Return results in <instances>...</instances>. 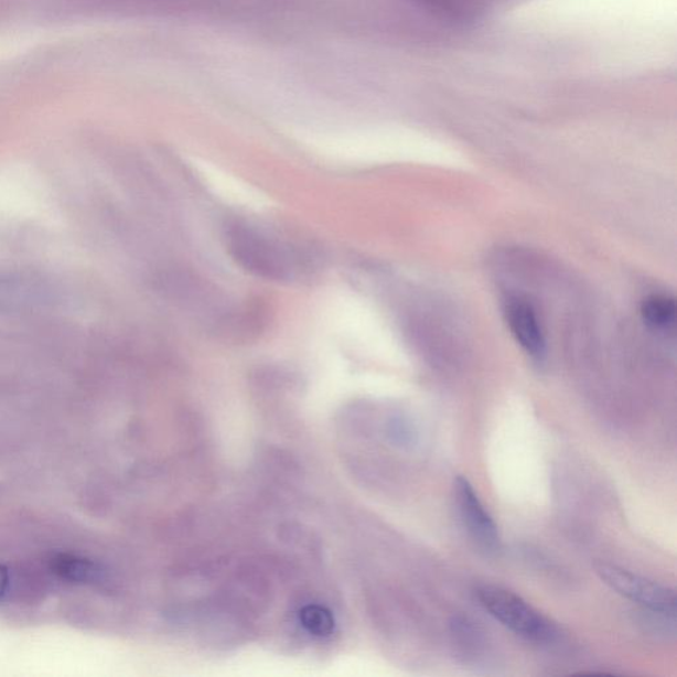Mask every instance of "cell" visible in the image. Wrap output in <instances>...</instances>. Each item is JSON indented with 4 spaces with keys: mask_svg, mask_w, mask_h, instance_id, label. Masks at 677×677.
Here are the masks:
<instances>
[{
    "mask_svg": "<svg viewBox=\"0 0 677 677\" xmlns=\"http://www.w3.org/2000/svg\"><path fill=\"white\" fill-rule=\"evenodd\" d=\"M229 255L250 275L280 281L290 271L289 258L270 238L247 225L235 224L227 230Z\"/></svg>",
    "mask_w": 677,
    "mask_h": 677,
    "instance_id": "6da1fadb",
    "label": "cell"
},
{
    "mask_svg": "<svg viewBox=\"0 0 677 677\" xmlns=\"http://www.w3.org/2000/svg\"><path fill=\"white\" fill-rule=\"evenodd\" d=\"M477 600L487 612L511 632L528 641L546 642L554 638L555 628L522 597L509 590L484 585L477 589Z\"/></svg>",
    "mask_w": 677,
    "mask_h": 677,
    "instance_id": "7a4b0ae2",
    "label": "cell"
},
{
    "mask_svg": "<svg viewBox=\"0 0 677 677\" xmlns=\"http://www.w3.org/2000/svg\"><path fill=\"white\" fill-rule=\"evenodd\" d=\"M597 574L610 588L630 601L652 610L655 614L674 616L676 614V593L674 589L659 585L638 574L628 572L612 563L599 562L594 566Z\"/></svg>",
    "mask_w": 677,
    "mask_h": 677,
    "instance_id": "3957f363",
    "label": "cell"
},
{
    "mask_svg": "<svg viewBox=\"0 0 677 677\" xmlns=\"http://www.w3.org/2000/svg\"><path fill=\"white\" fill-rule=\"evenodd\" d=\"M454 495L464 527L468 528L470 536L482 549L487 550V552H496L501 542L496 524L488 511L484 508L466 477H456Z\"/></svg>",
    "mask_w": 677,
    "mask_h": 677,
    "instance_id": "277c9868",
    "label": "cell"
},
{
    "mask_svg": "<svg viewBox=\"0 0 677 677\" xmlns=\"http://www.w3.org/2000/svg\"><path fill=\"white\" fill-rule=\"evenodd\" d=\"M504 316L517 344L535 361H542L547 354L546 334L533 303L511 297L504 304Z\"/></svg>",
    "mask_w": 677,
    "mask_h": 677,
    "instance_id": "5b68a950",
    "label": "cell"
},
{
    "mask_svg": "<svg viewBox=\"0 0 677 677\" xmlns=\"http://www.w3.org/2000/svg\"><path fill=\"white\" fill-rule=\"evenodd\" d=\"M51 569L60 579L76 583H89L101 579V569L95 562L75 555H56Z\"/></svg>",
    "mask_w": 677,
    "mask_h": 677,
    "instance_id": "8992f818",
    "label": "cell"
},
{
    "mask_svg": "<svg viewBox=\"0 0 677 677\" xmlns=\"http://www.w3.org/2000/svg\"><path fill=\"white\" fill-rule=\"evenodd\" d=\"M641 314L643 322L649 329L666 331L674 327L676 322V303L667 295H649L642 303Z\"/></svg>",
    "mask_w": 677,
    "mask_h": 677,
    "instance_id": "52a82bcc",
    "label": "cell"
},
{
    "mask_svg": "<svg viewBox=\"0 0 677 677\" xmlns=\"http://www.w3.org/2000/svg\"><path fill=\"white\" fill-rule=\"evenodd\" d=\"M37 293L29 280L0 277V311H11L35 302Z\"/></svg>",
    "mask_w": 677,
    "mask_h": 677,
    "instance_id": "ba28073f",
    "label": "cell"
},
{
    "mask_svg": "<svg viewBox=\"0 0 677 677\" xmlns=\"http://www.w3.org/2000/svg\"><path fill=\"white\" fill-rule=\"evenodd\" d=\"M302 626L315 636L333 634L335 620L330 610L321 605H308L300 612Z\"/></svg>",
    "mask_w": 677,
    "mask_h": 677,
    "instance_id": "9c48e42d",
    "label": "cell"
},
{
    "mask_svg": "<svg viewBox=\"0 0 677 677\" xmlns=\"http://www.w3.org/2000/svg\"><path fill=\"white\" fill-rule=\"evenodd\" d=\"M417 2L441 10H451L454 6L453 0H417Z\"/></svg>",
    "mask_w": 677,
    "mask_h": 677,
    "instance_id": "30bf717a",
    "label": "cell"
},
{
    "mask_svg": "<svg viewBox=\"0 0 677 677\" xmlns=\"http://www.w3.org/2000/svg\"><path fill=\"white\" fill-rule=\"evenodd\" d=\"M9 587H10L9 570L0 566V600L4 599V595L7 594V590H9Z\"/></svg>",
    "mask_w": 677,
    "mask_h": 677,
    "instance_id": "8fae6325",
    "label": "cell"
}]
</instances>
